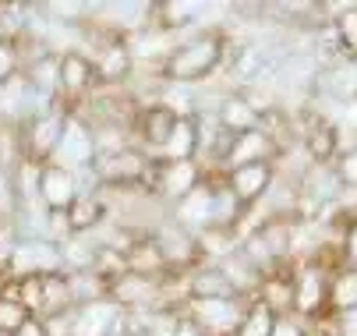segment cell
<instances>
[{
	"label": "cell",
	"mask_w": 357,
	"mask_h": 336,
	"mask_svg": "<svg viewBox=\"0 0 357 336\" xmlns=\"http://www.w3.org/2000/svg\"><path fill=\"white\" fill-rule=\"evenodd\" d=\"M149 167H152V160L138 146H128L110 156H96V163H92L99 188H138V184H145Z\"/></svg>",
	"instance_id": "5b68a950"
},
{
	"label": "cell",
	"mask_w": 357,
	"mask_h": 336,
	"mask_svg": "<svg viewBox=\"0 0 357 336\" xmlns=\"http://www.w3.org/2000/svg\"><path fill=\"white\" fill-rule=\"evenodd\" d=\"M156 160H167V163H181V160H198V124L195 117H177L167 146L160 149Z\"/></svg>",
	"instance_id": "2e32d148"
},
{
	"label": "cell",
	"mask_w": 357,
	"mask_h": 336,
	"mask_svg": "<svg viewBox=\"0 0 357 336\" xmlns=\"http://www.w3.org/2000/svg\"><path fill=\"white\" fill-rule=\"evenodd\" d=\"M273 181H276V167L273 163H251V167H237V170L227 174V188L237 195V202L244 209L259 206L269 195Z\"/></svg>",
	"instance_id": "4fadbf2b"
},
{
	"label": "cell",
	"mask_w": 357,
	"mask_h": 336,
	"mask_svg": "<svg viewBox=\"0 0 357 336\" xmlns=\"http://www.w3.org/2000/svg\"><path fill=\"white\" fill-rule=\"evenodd\" d=\"M152 237H156V245H160V252H163L167 269H174V273H191L195 266H202V252H198L195 234H188V230L177 227L174 220H167Z\"/></svg>",
	"instance_id": "30bf717a"
},
{
	"label": "cell",
	"mask_w": 357,
	"mask_h": 336,
	"mask_svg": "<svg viewBox=\"0 0 357 336\" xmlns=\"http://www.w3.org/2000/svg\"><path fill=\"white\" fill-rule=\"evenodd\" d=\"M340 252H343V262L347 266H357V216L343 227V241H340Z\"/></svg>",
	"instance_id": "d4e9b609"
},
{
	"label": "cell",
	"mask_w": 357,
	"mask_h": 336,
	"mask_svg": "<svg viewBox=\"0 0 357 336\" xmlns=\"http://www.w3.org/2000/svg\"><path fill=\"white\" fill-rule=\"evenodd\" d=\"M117 319H121V308H117L110 298L92 301V305H78V308H75L71 336H114Z\"/></svg>",
	"instance_id": "5bb4252c"
},
{
	"label": "cell",
	"mask_w": 357,
	"mask_h": 336,
	"mask_svg": "<svg viewBox=\"0 0 357 336\" xmlns=\"http://www.w3.org/2000/svg\"><path fill=\"white\" fill-rule=\"evenodd\" d=\"M276 156H280L276 138L266 128H255V131H244L230 142L227 160H223V174H230L237 167H251V163H276Z\"/></svg>",
	"instance_id": "8fae6325"
},
{
	"label": "cell",
	"mask_w": 357,
	"mask_h": 336,
	"mask_svg": "<svg viewBox=\"0 0 357 336\" xmlns=\"http://www.w3.org/2000/svg\"><path fill=\"white\" fill-rule=\"evenodd\" d=\"M329 25H333V36H336V43L343 46V50L357 54V4H347Z\"/></svg>",
	"instance_id": "ffe728a7"
},
{
	"label": "cell",
	"mask_w": 357,
	"mask_h": 336,
	"mask_svg": "<svg viewBox=\"0 0 357 336\" xmlns=\"http://www.w3.org/2000/svg\"><path fill=\"white\" fill-rule=\"evenodd\" d=\"M216 121H220V124H223V131H230L234 138H237V135H244V131L262 128V114L244 100V92H241V89L227 92L223 100H220V107H216Z\"/></svg>",
	"instance_id": "9a60e30c"
},
{
	"label": "cell",
	"mask_w": 357,
	"mask_h": 336,
	"mask_svg": "<svg viewBox=\"0 0 357 336\" xmlns=\"http://www.w3.org/2000/svg\"><path fill=\"white\" fill-rule=\"evenodd\" d=\"M357 308V266H343L329 276V315Z\"/></svg>",
	"instance_id": "d6986e66"
},
{
	"label": "cell",
	"mask_w": 357,
	"mask_h": 336,
	"mask_svg": "<svg viewBox=\"0 0 357 336\" xmlns=\"http://www.w3.org/2000/svg\"><path fill=\"white\" fill-rule=\"evenodd\" d=\"M50 163L61 167V170H71V174H82L96 163V142H92V128L85 124L82 114H68V124H64V135L57 142L54 156Z\"/></svg>",
	"instance_id": "52a82bcc"
},
{
	"label": "cell",
	"mask_w": 357,
	"mask_h": 336,
	"mask_svg": "<svg viewBox=\"0 0 357 336\" xmlns=\"http://www.w3.org/2000/svg\"><path fill=\"white\" fill-rule=\"evenodd\" d=\"M188 276H191V298H237L227 273L216 262H202Z\"/></svg>",
	"instance_id": "ac0fdd59"
},
{
	"label": "cell",
	"mask_w": 357,
	"mask_h": 336,
	"mask_svg": "<svg viewBox=\"0 0 357 336\" xmlns=\"http://www.w3.org/2000/svg\"><path fill=\"white\" fill-rule=\"evenodd\" d=\"M230 39L227 32H195L163 61V82L170 85H206L227 68Z\"/></svg>",
	"instance_id": "6da1fadb"
},
{
	"label": "cell",
	"mask_w": 357,
	"mask_h": 336,
	"mask_svg": "<svg viewBox=\"0 0 357 336\" xmlns=\"http://www.w3.org/2000/svg\"><path fill=\"white\" fill-rule=\"evenodd\" d=\"M333 163H336V174H340L343 188H357V146L343 149Z\"/></svg>",
	"instance_id": "603a6c76"
},
{
	"label": "cell",
	"mask_w": 357,
	"mask_h": 336,
	"mask_svg": "<svg viewBox=\"0 0 357 336\" xmlns=\"http://www.w3.org/2000/svg\"><path fill=\"white\" fill-rule=\"evenodd\" d=\"M195 241H198L202 262H216V266H220L223 259H230V255L241 252V237H237V230H230V227H209V230L195 234Z\"/></svg>",
	"instance_id": "e0dca14e"
},
{
	"label": "cell",
	"mask_w": 357,
	"mask_h": 336,
	"mask_svg": "<svg viewBox=\"0 0 357 336\" xmlns=\"http://www.w3.org/2000/svg\"><path fill=\"white\" fill-rule=\"evenodd\" d=\"M354 61H357V54H354Z\"/></svg>",
	"instance_id": "83f0119b"
},
{
	"label": "cell",
	"mask_w": 357,
	"mask_h": 336,
	"mask_svg": "<svg viewBox=\"0 0 357 336\" xmlns=\"http://www.w3.org/2000/svg\"><path fill=\"white\" fill-rule=\"evenodd\" d=\"M163 276L121 273L117 280H110V301L117 308H124V312H156V308H167L163 305Z\"/></svg>",
	"instance_id": "8992f818"
},
{
	"label": "cell",
	"mask_w": 357,
	"mask_h": 336,
	"mask_svg": "<svg viewBox=\"0 0 357 336\" xmlns=\"http://www.w3.org/2000/svg\"><path fill=\"white\" fill-rule=\"evenodd\" d=\"M269 336H312V322H304L297 315H276Z\"/></svg>",
	"instance_id": "cb8c5ba5"
},
{
	"label": "cell",
	"mask_w": 357,
	"mask_h": 336,
	"mask_svg": "<svg viewBox=\"0 0 357 336\" xmlns=\"http://www.w3.org/2000/svg\"><path fill=\"white\" fill-rule=\"evenodd\" d=\"M248 308V298H191L184 315L202 329V336H237Z\"/></svg>",
	"instance_id": "7a4b0ae2"
},
{
	"label": "cell",
	"mask_w": 357,
	"mask_h": 336,
	"mask_svg": "<svg viewBox=\"0 0 357 336\" xmlns=\"http://www.w3.org/2000/svg\"><path fill=\"white\" fill-rule=\"evenodd\" d=\"M15 206V177L8 174V163H0V209Z\"/></svg>",
	"instance_id": "484cf974"
},
{
	"label": "cell",
	"mask_w": 357,
	"mask_h": 336,
	"mask_svg": "<svg viewBox=\"0 0 357 336\" xmlns=\"http://www.w3.org/2000/svg\"><path fill=\"white\" fill-rule=\"evenodd\" d=\"M273 322H276V315H273L262 301H251V308H248V315H244L237 336H269V333H273Z\"/></svg>",
	"instance_id": "7402d4cb"
},
{
	"label": "cell",
	"mask_w": 357,
	"mask_h": 336,
	"mask_svg": "<svg viewBox=\"0 0 357 336\" xmlns=\"http://www.w3.org/2000/svg\"><path fill=\"white\" fill-rule=\"evenodd\" d=\"M96 85H99V78H96L92 54H85V50H61L57 54V96L78 100V96H89Z\"/></svg>",
	"instance_id": "9c48e42d"
},
{
	"label": "cell",
	"mask_w": 357,
	"mask_h": 336,
	"mask_svg": "<svg viewBox=\"0 0 357 336\" xmlns=\"http://www.w3.org/2000/svg\"><path fill=\"white\" fill-rule=\"evenodd\" d=\"M223 177H206L195 191H188V195L170 209L174 223L184 227L188 234H202V230H209L213 227V209H216V184Z\"/></svg>",
	"instance_id": "ba28073f"
},
{
	"label": "cell",
	"mask_w": 357,
	"mask_h": 336,
	"mask_svg": "<svg viewBox=\"0 0 357 336\" xmlns=\"http://www.w3.org/2000/svg\"><path fill=\"white\" fill-rule=\"evenodd\" d=\"M78 195H82V188H78V177L71 170L43 163V170H39V202L50 213H68L78 202Z\"/></svg>",
	"instance_id": "7c38bea8"
},
{
	"label": "cell",
	"mask_w": 357,
	"mask_h": 336,
	"mask_svg": "<svg viewBox=\"0 0 357 336\" xmlns=\"http://www.w3.org/2000/svg\"><path fill=\"white\" fill-rule=\"evenodd\" d=\"M29 319H36L18 298H0V336H15Z\"/></svg>",
	"instance_id": "44dd1931"
},
{
	"label": "cell",
	"mask_w": 357,
	"mask_h": 336,
	"mask_svg": "<svg viewBox=\"0 0 357 336\" xmlns=\"http://www.w3.org/2000/svg\"><path fill=\"white\" fill-rule=\"evenodd\" d=\"M312 100H326L336 107H357V61L354 54H340L322 61L319 75H315V89H312Z\"/></svg>",
	"instance_id": "277c9868"
},
{
	"label": "cell",
	"mask_w": 357,
	"mask_h": 336,
	"mask_svg": "<svg viewBox=\"0 0 357 336\" xmlns=\"http://www.w3.org/2000/svg\"><path fill=\"white\" fill-rule=\"evenodd\" d=\"M15 336H46V329H43V319H29Z\"/></svg>",
	"instance_id": "4316f807"
},
{
	"label": "cell",
	"mask_w": 357,
	"mask_h": 336,
	"mask_svg": "<svg viewBox=\"0 0 357 336\" xmlns=\"http://www.w3.org/2000/svg\"><path fill=\"white\" fill-rule=\"evenodd\" d=\"M329 269L319 262H294V315L319 322L329 315Z\"/></svg>",
	"instance_id": "3957f363"
}]
</instances>
